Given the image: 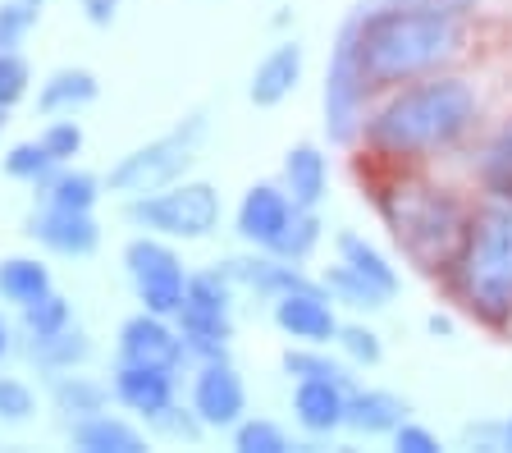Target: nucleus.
Here are the masks:
<instances>
[{"instance_id": "nucleus-1", "label": "nucleus", "mask_w": 512, "mask_h": 453, "mask_svg": "<svg viewBox=\"0 0 512 453\" xmlns=\"http://www.w3.org/2000/svg\"><path fill=\"white\" fill-rule=\"evenodd\" d=\"M352 37H357L362 74L375 92V87H403L412 78H426L448 55H458L462 23L458 14L394 0V5H380L371 14H357Z\"/></svg>"}, {"instance_id": "nucleus-2", "label": "nucleus", "mask_w": 512, "mask_h": 453, "mask_svg": "<svg viewBox=\"0 0 512 453\" xmlns=\"http://www.w3.org/2000/svg\"><path fill=\"white\" fill-rule=\"evenodd\" d=\"M476 124V92L462 78H421L398 87L362 124L366 142L384 161H416L444 151Z\"/></svg>"}, {"instance_id": "nucleus-3", "label": "nucleus", "mask_w": 512, "mask_h": 453, "mask_svg": "<svg viewBox=\"0 0 512 453\" xmlns=\"http://www.w3.org/2000/svg\"><path fill=\"white\" fill-rule=\"evenodd\" d=\"M375 206H380L398 252L416 270H426V275H448L453 270L471 211L448 188L430 184V179H416V174H403V179L380 188Z\"/></svg>"}, {"instance_id": "nucleus-4", "label": "nucleus", "mask_w": 512, "mask_h": 453, "mask_svg": "<svg viewBox=\"0 0 512 453\" xmlns=\"http://www.w3.org/2000/svg\"><path fill=\"white\" fill-rule=\"evenodd\" d=\"M448 275L458 284L462 307L476 321H512V197H494L471 211L458 261Z\"/></svg>"}, {"instance_id": "nucleus-5", "label": "nucleus", "mask_w": 512, "mask_h": 453, "mask_svg": "<svg viewBox=\"0 0 512 453\" xmlns=\"http://www.w3.org/2000/svg\"><path fill=\"white\" fill-rule=\"evenodd\" d=\"M206 129H211L206 115L192 110V115H183L179 124L165 129L160 138L124 151V156L106 170V193L142 197V193H156V188H165V184H179L183 174H188V165L197 161V151H202Z\"/></svg>"}, {"instance_id": "nucleus-6", "label": "nucleus", "mask_w": 512, "mask_h": 453, "mask_svg": "<svg viewBox=\"0 0 512 453\" xmlns=\"http://www.w3.org/2000/svg\"><path fill=\"white\" fill-rule=\"evenodd\" d=\"M124 220L142 234H160V238H211L224 220V202L215 193V184L206 179H179L165 184L156 193L142 197H124Z\"/></svg>"}, {"instance_id": "nucleus-7", "label": "nucleus", "mask_w": 512, "mask_h": 453, "mask_svg": "<svg viewBox=\"0 0 512 453\" xmlns=\"http://www.w3.org/2000/svg\"><path fill=\"white\" fill-rule=\"evenodd\" d=\"M188 357H224L229 353V339H234V284L224 280L220 270H202V275H188V293H183V307L174 312Z\"/></svg>"}, {"instance_id": "nucleus-8", "label": "nucleus", "mask_w": 512, "mask_h": 453, "mask_svg": "<svg viewBox=\"0 0 512 453\" xmlns=\"http://www.w3.org/2000/svg\"><path fill=\"white\" fill-rule=\"evenodd\" d=\"M124 270H128V284H133V298L142 302V312H156L174 321V312L183 307V293H188V266H183V257L174 252L170 238L160 234L128 238Z\"/></svg>"}, {"instance_id": "nucleus-9", "label": "nucleus", "mask_w": 512, "mask_h": 453, "mask_svg": "<svg viewBox=\"0 0 512 453\" xmlns=\"http://www.w3.org/2000/svg\"><path fill=\"white\" fill-rule=\"evenodd\" d=\"M366 83L362 60H357V37H352V19L343 23L339 42H334L330 69H325V133L334 142H352L366 124Z\"/></svg>"}, {"instance_id": "nucleus-10", "label": "nucleus", "mask_w": 512, "mask_h": 453, "mask_svg": "<svg viewBox=\"0 0 512 453\" xmlns=\"http://www.w3.org/2000/svg\"><path fill=\"white\" fill-rule=\"evenodd\" d=\"M192 412L206 431H234L247 412V385L238 376V367L224 357H202L197 376H192Z\"/></svg>"}, {"instance_id": "nucleus-11", "label": "nucleus", "mask_w": 512, "mask_h": 453, "mask_svg": "<svg viewBox=\"0 0 512 453\" xmlns=\"http://www.w3.org/2000/svg\"><path fill=\"white\" fill-rule=\"evenodd\" d=\"M119 362H138V367H160L179 376L188 362V344H183L179 325H170V316L138 312L119 325Z\"/></svg>"}, {"instance_id": "nucleus-12", "label": "nucleus", "mask_w": 512, "mask_h": 453, "mask_svg": "<svg viewBox=\"0 0 512 453\" xmlns=\"http://www.w3.org/2000/svg\"><path fill=\"white\" fill-rule=\"evenodd\" d=\"M23 234L37 248L55 252V257H92L101 248V225L92 211H74V206H37L23 225Z\"/></svg>"}, {"instance_id": "nucleus-13", "label": "nucleus", "mask_w": 512, "mask_h": 453, "mask_svg": "<svg viewBox=\"0 0 512 453\" xmlns=\"http://www.w3.org/2000/svg\"><path fill=\"white\" fill-rule=\"evenodd\" d=\"M270 312H275V325L288 339L298 344H330L339 339V316H334V298L330 289L320 284H307V289H288L279 298H270Z\"/></svg>"}, {"instance_id": "nucleus-14", "label": "nucleus", "mask_w": 512, "mask_h": 453, "mask_svg": "<svg viewBox=\"0 0 512 453\" xmlns=\"http://www.w3.org/2000/svg\"><path fill=\"white\" fill-rule=\"evenodd\" d=\"M293 216H298V202L288 197V188H279V184H252L243 193V202H238V238H243L247 248L275 252Z\"/></svg>"}, {"instance_id": "nucleus-15", "label": "nucleus", "mask_w": 512, "mask_h": 453, "mask_svg": "<svg viewBox=\"0 0 512 453\" xmlns=\"http://www.w3.org/2000/svg\"><path fill=\"white\" fill-rule=\"evenodd\" d=\"M174 371H160V367H138V362H115L110 371V399L119 408L138 412L142 421H156L174 408Z\"/></svg>"}, {"instance_id": "nucleus-16", "label": "nucleus", "mask_w": 512, "mask_h": 453, "mask_svg": "<svg viewBox=\"0 0 512 453\" xmlns=\"http://www.w3.org/2000/svg\"><path fill=\"white\" fill-rule=\"evenodd\" d=\"M215 270H220L234 289L261 293V298H279V293H288V289H307L311 284L307 275L298 270V261H284V257L261 252V248H256V257H229V261H220Z\"/></svg>"}, {"instance_id": "nucleus-17", "label": "nucleus", "mask_w": 512, "mask_h": 453, "mask_svg": "<svg viewBox=\"0 0 512 453\" xmlns=\"http://www.w3.org/2000/svg\"><path fill=\"white\" fill-rule=\"evenodd\" d=\"M302 65H307V55H302V42H279L261 55V65L252 69V83H247V97L252 106L270 110L279 101H288L298 92L302 83Z\"/></svg>"}, {"instance_id": "nucleus-18", "label": "nucleus", "mask_w": 512, "mask_h": 453, "mask_svg": "<svg viewBox=\"0 0 512 453\" xmlns=\"http://www.w3.org/2000/svg\"><path fill=\"white\" fill-rule=\"evenodd\" d=\"M293 417L307 435H334L348 421V385H339V380H293Z\"/></svg>"}, {"instance_id": "nucleus-19", "label": "nucleus", "mask_w": 512, "mask_h": 453, "mask_svg": "<svg viewBox=\"0 0 512 453\" xmlns=\"http://www.w3.org/2000/svg\"><path fill=\"white\" fill-rule=\"evenodd\" d=\"M69 440L83 453H147V435L115 412H92L69 426Z\"/></svg>"}, {"instance_id": "nucleus-20", "label": "nucleus", "mask_w": 512, "mask_h": 453, "mask_svg": "<svg viewBox=\"0 0 512 453\" xmlns=\"http://www.w3.org/2000/svg\"><path fill=\"white\" fill-rule=\"evenodd\" d=\"M96 97H101V83H96L92 69L64 65V69H55V74L42 78V87H37V110H42L46 119L78 115V110H87Z\"/></svg>"}, {"instance_id": "nucleus-21", "label": "nucleus", "mask_w": 512, "mask_h": 453, "mask_svg": "<svg viewBox=\"0 0 512 453\" xmlns=\"http://www.w3.org/2000/svg\"><path fill=\"white\" fill-rule=\"evenodd\" d=\"M284 188H288L293 202L311 206V211L325 202V188H330V161H325V151H320L316 142H298V147H288Z\"/></svg>"}, {"instance_id": "nucleus-22", "label": "nucleus", "mask_w": 512, "mask_h": 453, "mask_svg": "<svg viewBox=\"0 0 512 453\" xmlns=\"http://www.w3.org/2000/svg\"><path fill=\"white\" fill-rule=\"evenodd\" d=\"M403 421H407V403L398 394H389V389H357V385L348 389V421L343 426H352L362 435H394Z\"/></svg>"}, {"instance_id": "nucleus-23", "label": "nucleus", "mask_w": 512, "mask_h": 453, "mask_svg": "<svg viewBox=\"0 0 512 453\" xmlns=\"http://www.w3.org/2000/svg\"><path fill=\"white\" fill-rule=\"evenodd\" d=\"M101 188H106V179H96V174L78 170V165H55L42 184H37V202L92 211V206L101 202Z\"/></svg>"}, {"instance_id": "nucleus-24", "label": "nucleus", "mask_w": 512, "mask_h": 453, "mask_svg": "<svg viewBox=\"0 0 512 453\" xmlns=\"http://www.w3.org/2000/svg\"><path fill=\"white\" fill-rule=\"evenodd\" d=\"M334 252H339L343 266L357 270L362 280H371L380 293H389V298L398 293V270L389 266V257H384L375 243H366L357 229H339V238H334Z\"/></svg>"}, {"instance_id": "nucleus-25", "label": "nucleus", "mask_w": 512, "mask_h": 453, "mask_svg": "<svg viewBox=\"0 0 512 453\" xmlns=\"http://www.w3.org/2000/svg\"><path fill=\"white\" fill-rule=\"evenodd\" d=\"M51 403L64 412L69 421L78 417H92V412H106L110 403V385H101V380L83 376V371H55L51 376Z\"/></svg>"}, {"instance_id": "nucleus-26", "label": "nucleus", "mask_w": 512, "mask_h": 453, "mask_svg": "<svg viewBox=\"0 0 512 453\" xmlns=\"http://www.w3.org/2000/svg\"><path fill=\"white\" fill-rule=\"evenodd\" d=\"M55 289L51 266L37 257H5L0 261V302L10 307H28V302L46 298Z\"/></svg>"}, {"instance_id": "nucleus-27", "label": "nucleus", "mask_w": 512, "mask_h": 453, "mask_svg": "<svg viewBox=\"0 0 512 453\" xmlns=\"http://www.w3.org/2000/svg\"><path fill=\"white\" fill-rule=\"evenodd\" d=\"M28 357L46 371V376H55V371H74L92 357V339H87V330L74 321L69 330H60V335L28 339Z\"/></svg>"}, {"instance_id": "nucleus-28", "label": "nucleus", "mask_w": 512, "mask_h": 453, "mask_svg": "<svg viewBox=\"0 0 512 453\" xmlns=\"http://www.w3.org/2000/svg\"><path fill=\"white\" fill-rule=\"evenodd\" d=\"M19 316H23V335H28V339H46V335H60V330H69V325H74V302L51 289L46 298L19 307Z\"/></svg>"}, {"instance_id": "nucleus-29", "label": "nucleus", "mask_w": 512, "mask_h": 453, "mask_svg": "<svg viewBox=\"0 0 512 453\" xmlns=\"http://www.w3.org/2000/svg\"><path fill=\"white\" fill-rule=\"evenodd\" d=\"M284 371L293 380H339V385L352 389V376L343 362H334L325 353V344H302V348H288L284 353Z\"/></svg>"}, {"instance_id": "nucleus-30", "label": "nucleus", "mask_w": 512, "mask_h": 453, "mask_svg": "<svg viewBox=\"0 0 512 453\" xmlns=\"http://www.w3.org/2000/svg\"><path fill=\"white\" fill-rule=\"evenodd\" d=\"M0 165H5V174H10L14 184L37 188L60 161H55L51 151L42 147V138H28V142H14V147L5 151V161H0Z\"/></svg>"}, {"instance_id": "nucleus-31", "label": "nucleus", "mask_w": 512, "mask_h": 453, "mask_svg": "<svg viewBox=\"0 0 512 453\" xmlns=\"http://www.w3.org/2000/svg\"><path fill=\"white\" fill-rule=\"evenodd\" d=\"M46 0H0V46L5 51H23L28 37L42 23Z\"/></svg>"}, {"instance_id": "nucleus-32", "label": "nucleus", "mask_w": 512, "mask_h": 453, "mask_svg": "<svg viewBox=\"0 0 512 453\" xmlns=\"http://www.w3.org/2000/svg\"><path fill=\"white\" fill-rule=\"evenodd\" d=\"M325 289H330V298L348 302V307H366V312H380L384 302H389V293H380L371 280H362V275H357V270H348L343 261H339V266H330Z\"/></svg>"}, {"instance_id": "nucleus-33", "label": "nucleus", "mask_w": 512, "mask_h": 453, "mask_svg": "<svg viewBox=\"0 0 512 453\" xmlns=\"http://www.w3.org/2000/svg\"><path fill=\"white\" fill-rule=\"evenodd\" d=\"M480 179L494 197H512V119L494 133V142L485 147V161H480Z\"/></svg>"}, {"instance_id": "nucleus-34", "label": "nucleus", "mask_w": 512, "mask_h": 453, "mask_svg": "<svg viewBox=\"0 0 512 453\" xmlns=\"http://www.w3.org/2000/svg\"><path fill=\"white\" fill-rule=\"evenodd\" d=\"M234 449H238V453H288V449H293V440L279 431L275 421H266V417H243V421L234 426Z\"/></svg>"}, {"instance_id": "nucleus-35", "label": "nucleus", "mask_w": 512, "mask_h": 453, "mask_svg": "<svg viewBox=\"0 0 512 453\" xmlns=\"http://www.w3.org/2000/svg\"><path fill=\"white\" fill-rule=\"evenodd\" d=\"M316 243H320V220H316V211H311V206H298V216L288 220L284 238H279L275 257H284V261H307Z\"/></svg>"}, {"instance_id": "nucleus-36", "label": "nucleus", "mask_w": 512, "mask_h": 453, "mask_svg": "<svg viewBox=\"0 0 512 453\" xmlns=\"http://www.w3.org/2000/svg\"><path fill=\"white\" fill-rule=\"evenodd\" d=\"M28 87H32V69H28V60H23V51H5V46H0V110L10 115V110L28 97Z\"/></svg>"}, {"instance_id": "nucleus-37", "label": "nucleus", "mask_w": 512, "mask_h": 453, "mask_svg": "<svg viewBox=\"0 0 512 453\" xmlns=\"http://www.w3.org/2000/svg\"><path fill=\"white\" fill-rule=\"evenodd\" d=\"M42 147L60 165H74V156L83 151V124L74 115H51V124L42 129Z\"/></svg>"}, {"instance_id": "nucleus-38", "label": "nucleus", "mask_w": 512, "mask_h": 453, "mask_svg": "<svg viewBox=\"0 0 512 453\" xmlns=\"http://www.w3.org/2000/svg\"><path fill=\"white\" fill-rule=\"evenodd\" d=\"M32 412H37V394H32L28 380L0 376V421H10V426H23Z\"/></svg>"}, {"instance_id": "nucleus-39", "label": "nucleus", "mask_w": 512, "mask_h": 453, "mask_svg": "<svg viewBox=\"0 0 512 453\" xmlns=\"http://www.w3.org/2000/svg\"><path fill=\"white\" fill-rule=\"evenodd\" d=\"M334 344L343 348V353L357 362V367H375L384 357V344H380V335L375 330H366V325H339V339Z\"/></svg>"}, {"instance_id": "nucleus-40", "label": "nucleus", "mask_w": 512, "mask_h": 453, "mask_svg": "<svg viewBox=\"0 0 512 453\" xmlns=\"http://www.w3.org/2000/svg\"><path fill=\"white\" fill-rule=\"evenodd\" d=\"M394 444L403 453H439V449H444V444H439V435L426 431V426H416V421H403V426H398Z\"/></svg>"}, {"instance_id": "nucleus-41", "label": "nucleus", "mask_w": 512, "mask_h": 453, "mask_svg": "<svg viewBox=\"0 0 512 453\" xmlns=\"http://www.w3.org/2000/svg\"><path fill=\"white\" fill-rule=\"evenodd\" d=\"M78 10H83V19L92 28H110L119 19V0H78Z\"/></svg>"}, {"instance_id": "nucleus-42", "label": "nucleus", "mask_w": 512, "mask_h": 453, "mask_svg": "<svg viewBox=\"0 0 512 453\" xmlns=\"http://www.w3.org/2000/svg\"><path fill=\"white\" fill-rule=\"evenodd\" d=\"M471 435L490 440L494 449H512V417H508V421H499V426H490V431H471Z\"/></svg>"}, {"instance_id": "nucleus-43", "label": "nucleus", "mask_w": 512, "mask_h": 453, "mask_svg": "<svg viewBox=\"0 0 512 453\" xmlns=\"http://www.w3.org/2000/svg\"><path fill=\"white\" fill-rule=\"evenodd\" d=\"M407 5H426V10H444V14H462L471 0H407Z\"/></svg>"}, {"instance_id": "nucleus-44", "label": "nucleus", "mask_w": 512, "mask_h": 453, "mask_svg": "<svg viewBox=\"0 0 512 453\" xmlns=\"http://www.w3.org/2000/svg\"><path fill=\"white\" fill-rule=\"evenodd\" d=\"M10 348H14V330H10V321H5V312H0V362L10 357Z\"/></svg>"}, {"instance_id": "nucleus-45", "label": "nucleus", "mask_w": 512, "mask_h": 453, "mask_svg": "<svg viewBox=\"0 0 512 453\" xmlns=\"http://www.w3.org/2000/svg\"><path fill=\"white\" fill-rule=\"evenodd\" d=\"M0 133H5V110H0Z\"/></svg>"}]
</instances>
